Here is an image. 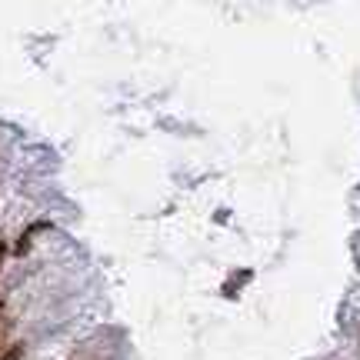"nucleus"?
Returning <instances> with one entry per match:
<instances>
[{"instance_id": "obj_1", "label": "nucleus", "mask_w": 360, "mask_h": 360, "mask_svg": "<svg viewBox=\"0 0 360 360\" xmlns=\"http://www.w3.org/2000/svg\"><path fill=\"white\" fill-rule=\"evenodd\" d=\"M7 330H11V323H7V321H0V347L7 344Z\"/></svg>"}, {"instance_id": "obj_2", "label": "nucleus", "mask_w": 360, "mask_h": 360, "mask_svg": "<svg viewBox=\"0 0 360 360\" xmlns=\"http://www.w3.org/2000/svg\"><path fill=\"white\" fill-rule=\"evenodd\" d=\"M0 360H20V347H11V350H7V354H4Z\"/></svg>"}, {"instance_id": "obj_3", "label": "nucleus", "mask_w": 360, "mask_h": 360, "mask_svg": "<svg viewBox=\"0 0 360 360\" xmlns=\"http://www.w3.org/2000/svg\"><path fill=\"white\" fill-rule=\"evenodd\" d=\"M0 260H4V244H0Z\"/></svg>"}]
</instances>
